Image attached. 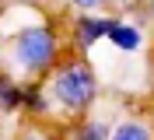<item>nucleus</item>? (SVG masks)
<instances>
[{
	"label": "nucleus",
	"instance_id": "1",
	"mask_svg": "<svg viewBox=\"0 0 154 140\" xmlns=\"http://www.w3.org/2000/svg\"><path fill=\"white\" fill-rule=\"evenodd\" d=\"M63 49H67V42H63V35L56 32L53 21L32 18L4 39V60L0 63L18 81H42L67 56Z\"/></svg>",
	"mask_w": 154,
	"mask_h": 140
},
{
	"label": "nucleus",
	"instance_id": "2",
	"mask_svg": "<svg viewBox=\"0 0 154 140\" xmlns=\"http://www.w3.org/2000/svg\"><path fill=\"white\" fill-rule=\"evenodd\" d=\"M42 91H46V98H49L53 119L74 123V119H84L88 112L95 109L98 91H102V81H98L95 67L88 63V56L74 53V56H63V60L42 77Z\"/></svg>",
	"mask_w": 154,
	"mask_h": 140
},
{
	"label": "nucleus",
	"instance_id": "3",
	"mask_svg": "<svg viewBox=\"0 0 154 140\" xmlns=\"http://www.w3.org/2000/svg\"><path fill=\"white\" fill-rule=\"evenodd\" d=\"M109 21H112V14H102V11H74V18H70L67 25V46L74 49V53H91V49L105 39L109 32Z\"/></svg>",
	"mask_w": 154,
	"mask_h": 140
},
{
	"label": "nucleus",
	"instance_id": "4",
	"mask_svg": "<svg viewBox=\"0 0 154 140\" xmlns=\"http://www.w3.org/2000/svg\"><path fill=\"white\" fill-rule=\"evenodd\" d=\"M105 39L112 42V49H119V53H137V49L144 46L140 25H133V21H126V18H116V14H112V21H109Z\"/></svg>",
	"mask_w": 154,
	"mask_h": 140
},
{
	"label": "nucleus",
	"instance_id": "5",
	"mask_svg": "<svg viewBox=\"0 0 154 140\" xmlns=\"http://www.w3.org/2000/svg\"><path fill=\"white\" fill-rule=\"evenodd\" d=\"M109 140H154V123L147 116H123L109 123Z\"/></svg>",
	"mask_w": 154,
	"mask_h": 140
},
{
	"label": "nucleus",
	"instance_id": "6",
	"mask_svg": "<svg viewBox=\"0 0 154 140\" xmlns=\"http://www.w3.org/2000/svg\"><path fill=\"white\" fill-rule=\"evenodd\" d=\"M21 112L35 123H49L53 119V109H49V98L42 91V81H25V98H21Z\"/></svg>",
	"mask_w": 154,
	"mask_h": 140
},
{
	"label": "nucleus",
	"instance_id": "7",
	"mask_svg": "<svg viewBox=\"0 0 154 140\" xmlns=\"http://www.w3.org/2000/svg\"><path fill=\"white\" fill-rule=\"evenodd\" d=\"M63 140H109V123L88 112L84 119H74L63 133Z\"/></svg>",
	"mask_w": 154,
	"mask_h": 140
},
{
	"label": "nucleus",
	"instance_id": "8",
	"mask_svg": "<svg viewBox=\"0 0 154 140\" xmlns=\"http://www.w3.org/2000/svg\"><path fill=\"white\" fill-rule=\"evenodd\" d=\"M21 98H25V81H18L7 70H0V112L4 116L21 112Z\"/></svg>",
	"mask_w": 154,
	"mask_h": 140
},
{
	"label": "nucleus",
	"instance_id": "9",
	"mask_svg": "<svg viewBox=\"0 0 154 140\" xmlns=\"http://www.w3.org/2000/svg\"><path fill=\"white\" fill-rule=\"evenodd\" d=\"M112 4H116V0H67L70 11H102V14L112 7Z\"/></svg>",
	"mask_w": 154,
	"mask_h": 140
},
{
	"label": "nucleus",
	"instance_id": "10",
	"mask_svg": "<svg viewBox=\"0 0 154 140\" xmlns=\"http://www.w3.org/2000/svg\"><path fill=\"white\" fill-rule=\"evenodd\" d=\"M18 140H60V137H53V133H46L38 123H32V126H25V130H21Z\"/></svg>",
	"mask_w": 154,
	"mask_h": 140
},
{
	"label": "nucleus",
	"instance_id": "11",
	"mask_svg": "<svg viewBox=\"0 0 154 140\" xmlns=\"http://www.w3.org/2000/svg\"><path fill=\"white\" fill-rule=\"evenodd\" d=\"M147 14H151V18H154V0H147Z\"/></svg>",
	"mask_w": 154,
	"mask_h": 140
},
{
	"label": "nucleus",
	"instance_id": "12",
	"mask_svg": "<svg viewBox=\"0 0 154 140\" xmlns=\"http://www.w3.org/2000/svg\"><path fill=\"white\" fill-rule=\"evenodd\" d=\"M0 60H4V35H0Z\"/></svg>",
	"mask_w": 154,
	"mask_h": 140
}]
</instances>
